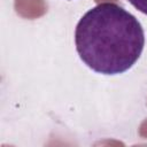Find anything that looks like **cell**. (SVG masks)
I'll return each instance as SVG.
<instances>
[{"label": "cell", "mask_w": 147, "mask_h": 147, "mask_svg": "<svg viewBox=\"0 0 147 147\" xmlns=\"http://www.w3.org/2000/svg\"><path fill=\"white\" fill-rule=\"evenodd\" d=\"M75 45L80 60L93 71L118 75L139 60L145 34L134 15L114 2H102L77 23Z\"/></svg>", "instance_id": "1"}, {"label": "cell", "mask_w": 147, "mask_h": 147, "mask_svg": "<svg viewBox=\"0 0 147 147\" xmlns=\"http://www.w3.org/2000/svg\"><path fill=\"white\" fill-rule=\"evenodd\" d=\"M127 1L140 13L147 15V0H127Z\"/></svg>", "instance_id": "2"}]
</instances>
